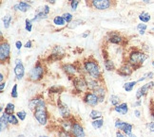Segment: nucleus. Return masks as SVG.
Wrapping results in <instances>:
<instances>
[{"label":"nucleus","instance_id":"1a4fd4ad","mask_svg":"<svg viewBox=\"0 0 154 137\" xmlns=\"http://www.w3.org/2000/svg\"><path fill=\"white\" fill-rule=\"evenodd\" d=\"M57 106H58L59 112H60V115L63 117V119H68V118L72 117L69 108L65 103H63L60 99L57 100Z\"/></svg>","mask_w":154,"mask_h":137},{"label":"nucleus","instance_id":"e2e57ef3","mask_svg":"<svg viewBox=\"0 0 154 137\" xmlns=\"http://www.w3.org/2000/svg\"><path fill=\"white\" fill-rule=\"evenodd\" d=\"M153 31H154V28H153Z\"/></svg>","mask_w":154,"mask_h":137},{"label":"nucleus","instance_id":"cd10ccee","mask_svg":"<svg viewBox=\"0 0 154 137\" xmlns=\"http://www.w3.org/2000/svg\"><path fill=\"white\" fill-rule=\"evenodd\" d=\"M102 112H99V111H96V110H92L90 114V117L93 120H95V119H99V118H102Z\"/></svg>","mask_w":154,"mask_h":137},{"label":"nucleus","instance_id":"603ef678","mask_svg":"<svg viewBox=\"0 0 154 137\" xmlns=\"http://www.w3.org/2000/svg\"><path fill=\"white\" fill-rule=\"evenodd\" d=\"M134 115H135L136 117H140V115H140V112H139L138 110H135V111H134Z\"/></svg>","mask_w":154,"mask_h":137},{"label":"nucleus","instance_id":"a18cd8bd","mask_svg":"<svg viewBox=\"0 0 154 137\" xmlns=\"http://www.w3.org/2000/svg\"><path fill=\"white\" fill-rule=\"evenodd\" d=\"M116 137H128V135L123 133V132H121V130H118L116 133Z\"/></svg>","mask_w":154,"mask_h":137},{"label":"nucleus","instance_id":"7ed1b4c3","mask_svg":"<svg viewBox=\"0 0 154 137\" xmlns=\"http://www.w3.org/2000/svg\"><path fill=\"white\" fill-rule=\"evenodd\" d=\"M45 75V67L39 62L35 64V66L29 71V80L32 82H36L41 80Z\"/></svg>","mask_w":154,"mask_h":137},{"label":"nucleus","instance_id":"bb28decb","mask_svg":"<svg viewBox=\"0 0 154 137\" xmlns=\"http://www.w3.org/2000/svg\"><path fill=\"white\" fill-rule=\"evenodd\" d=\"M136 83H137V81H129V82L125 83V84H124V89H125V91L126 92H131Z\"/></svg>","mask_w":154,"mask_h":137},{"label":"nucleus","instance_id":"2f4dec72","mask_svg":"<svg viewBox=\"0 0 154 137\" xmlns=\"http://www.w3.org/2000/svg\"><path fill=\"white\" fill-rule=\"evenodd\" d=\"M139 18H140L141 21L146 23V22H149L150 20V15L149 13H142L140 14V16H139Z\"/></svg>","mask_w":154,"mask_h":137},{"label":"nucleus","instance_id":"5fc2aeb1","mask_svg":"<svg viewBox=\"0 0 154 137\" xmlns=\"http://www.w3.org/2000/svg\"><path fill=\"white\" fill-rule=\"evenodd\" d=\"M150 115H151V117L153 118V120H154V109L150 110Z\"/></svg>","mask_w":154,"mask_h":137},{"label":"nucleus","instance_id":"dca6fc26","mask_svg":"<svg viewBox=\"0 0 154 137\" xmlns=\"http://www.w3.org/2000/svg\"><path fill=\"white\" fill-rule=\"evenodd\" d=\"M62 68H63L64 72L66 73L69 77L74 76L76 74V72H77V68L74 66L73 64H64L62 66ZM72 78H73V77H72Z\"/></svg>","mask_w":154,"mask_h":137},{"label":"nucleus","instance_id":"c756f323","mask_svg":"<svg viewBox=\"0 0 154 137\" xmlns=\"http://www.w3.org/2000/svg\"><path fill=\"white\" fill-rule=\"evenodd\" d=\"M105 67H106V69L108 70V71H113V70H115L114 63H112L111 61H109V60H106V61L105 62Z\"/></svg>","mask_w":154,"mask_h":137},{"label":"nucleus","instance_id":"423d86ee","mask_svg":"<svg viewBox=\"0 0 154 137\" xmlns=\"http://www.w3.org/2000/svg\"><path fill=\"white\" fill-rule=\"evenodd\" d=\"M83 100H84V102L87 105L91 106V107H95L100 103L99 102V98L96 96V94L94 92H86L84 94Z\"/></svg>","mask_w":154,"mask_h":137},{"label":"nucleus","instance_id":"052dcab7","mask_svg":"<svg viewBox=\"0 0 154 137\" xmlns=\"http://www.w3.org/2000/svg\"><path fill=\"white\" fill-rule=\"evenodd\" d=\"M16 137H26V136L24 134H19V135H17Z\"/></svg>","mask_w":154,"mask_h":137},{"label":"nucleus","instance_id":"393cba45","mask_svg":"<svg viewBox=\"0 0 154 137\" xmlns=\"http://www.w3.org/2000/svg\"><path fill=\"white\" fill-rule=\"evenodd\" d=\"M8 121L10 125H13V126H16L18 125V117L14 115H8Z\"/></svg>","mask_w":154,"mask_h":137},{"label":"nucleus","instance_id":"864d4df0","mask_svg":"<svg viewBox=\"0 0 154 137\" xmlns=\"http://www.w3.org/2000/svg\"><path fill=\"white\" fill-rule=\"evenodd\" d=\"M141 105V101L138 99V101H137V102H135L134 104H133V106H140Z\"/></svg>","mask_w":154,"mask_h":137},{"label":"nucleus","instance_id":"4c0bfd02","mask_svg":"<svg viewBox=\"0 0 154 137\" xmlns=\"http://www.w3.org/2000/svg\"><path fill=\"white\" fill-rule=\"evenodd\" d=\"M11 96L13 97L14 98H16L17 97H18V94H17V84H14L13 89H11Z\"/></svg>","mask_w":154,"mask_h":137},{"label":"nucleus","instance_id":"f257e3e1","mask_svg":"<svg viewBox=\"0 0 154 137\" xmlns=\"http://www.w3.org/2000/svg\"><path fill=\"white\" fill-rule=\"evenodd\" d=\"M33 116L37 120V122L40 125H42V126H45V125H47V123H48L49 114H48V111H47L46 102L42 98H40L38 104L33 110Z\"/></svg>","mask_w":154,"mask_h":137},{"label":"nucleus","instance_id":"9d476101","mask_svg":"<svg viewBox=\"0 0 154 137\" xmlns=\"http://www.w3.org/2000/svg\"><path fill=\"white\" fill-rule=\"evenodd\" d=\"M70 133L72 134L73 137H86L84 128H83V126L78 121H73L72 133Z\"/></svg>","mask_w":154,"mask_h":137},{"label":"nucleus","instance_id":"09e8293b","mask_svg":"<svg viewBox=\"0 0 154 137\" xmlns=\"http://www.w3.org/2000/svg\"><path fill=\"white\" fill-rule=\"evenodd\" d=\"M145 77H146V78H147V79H152L153 78V73L149 72V73H147Z\"/></svg>","mask_w":154,"mask_h":137},{"label":"nucleus","instance_id":"c85d7f7f","mask_svg":"<svg viewBox=\"0 0 154 137\" xmlns=\"http://www.w3.org/2000/svg\"><path fill=\"white\" fill-rule=\"evenodd\" d=\"M126 124H127V122H124V121L120 120V119H117L115 121V128L121 130V132H123L124 128L126 127Z\"/></svg>","mask_w":154,"mask_h":137},{"label":"nucleus","instance_id":"7c9ffc66","mask_svg":"<svg viewBox=\"0 0 154 137\" xmlns=\"http://www.w3.org/2000/svg\"><path fill=\"white\" fill-rule=\"evenodd\" d=\"M132 129H133L132 125L129 124V123H127L126 124V127L124 128V130H123V133H125L126 135H128L130 133H132Z\"/></svg>","mask_w":154,"mask_h":137},{"label":"nucleus","instance_id":"2eb2a0df","mask_svg":"<svg viewBox=\"0 0 154 137\" xmlns=\"http://www.w3.org/2000/svg\"><path fill=\"white\" fill-rule=\"evenodd\" d=\"M132 68L129 66V65L128 64H125V65H123V66H121L119 69L117 70V73L119 74L120 76L122 77H128L132 74Z\"/></svg>","mask_w":154,"mask_h":137},{"label":"nucleus","instance_id":"c9c22d12","mask_svg":"<svg viewBox=\"0 0 154 137\" xmlns=\"http://www.w3.org/2000/svg\"><path fill=\"white\" fill-rule=\"evenodd\" d=\"M53 22H54L55 25H64L65 24V20L61 16H56L55 18L53 19Z\"/></svg>","mask_w":154,"mask_h":137},{"label":"nucleus","instance_id":"ea45409f","mask_svg":"<svg viewBox=\"0 0 154 137\" xmlns=\"http://www.w3.org/2000/svg\"><path fill=\"white\" fill-rule=\"evenodd\" d=\"M63 18H64V20L66 21L67 23H69L70 21H72V15L70 14V13H64L63 14Z\"/></svg>","mask_w":154,"mask_h":137},{"label":"nucleus","instance_id":"79ce46f5","mask_svg":"<svg viewBox=\"0 0 154 137\" xmlns=\"http://www.w3.org/2000/svg\"><path fill=\"white\" fill-rule=\"evenodd\" d=\"M32 21L29 19H26V29L28 31H32Z\"/></svg>","mask_w":154,"mask_h":137},{"label":"nucleus","instance_id":"4d7b16f0","mask_svg":"<svg viewBox=\"0 0 154 137\" xmlns=\"http://www.w3.org/2000/svg\"><path fill=\"white\" fill-rule=\"evenodd\" d=\"M3 109H4V106H3V104H1V106H0V111H1V114H3Z\"/></svg>","mask_w":154,"mask_h":137},{"label":"nucleus","instance_id":"e433bc0d","mask_svg":"<svg viewBox=\"0 0 154 137\" xmlns=\"http://www.w3.org/2000/svg\"><path fill=\"white\" fill-rule=\"evenodd\" d=\"M11 15H6L4 17V27L6 28H8L10 24H11Z\"/></svg>","mask_w":154,"mask_h":137},{"label":"nucleus","instance_id":"6e6d98bb","mask_svg":"<svg viewBox=\"0 0 154 137\" xmlns=\"http://www.w3.org/2000/svg\"><path fill=\"white\" fill-rule=\"evenodd\" d=\"M3 80H4V75L1 73V74H0V81L3 82Z\"/></svg>","mask_w":154,"mask_h":137},{"label":"nucleus","instance_id":"9b49d317","mask_svg":"<svg viewBox=\"0 0 154 137\" xmlns=\"http://www.w3.org/2000/svg\"><path fill=\"white\" fill-rule=\"evenodd\" d=\"M153 86H154V82L150 81L149 83H146V84L143 85L142 87H140L137 90V92H136V98L140 99L142 97L146 96V95L147 94V92H149Z\"/></svg>","mask_w":154,"mask_h":137},{"label":"nucleus","instance_id":"58836bf2","mask_svg":"<svg viewBox=\"0 0 154 137\" xmlns=\"http://www.w3.org/2000/svg\"><path fill=\"white\" fill-rule=\"evenodd\" d=\"M82 23H83V21H81V20H75V21H73V22L70 23V25H69L68 27H69V28H76L77 26H79L80 24H82Z\"/></svg>","mask_w":154,"mask_h":137},{"label":"nucleus","instance_id":"13d9d810","mask_svg":"<svg viewBox=\"0 0 154 137\" xmlns=\"http://www.w3.org/2000/svg\"><path fill=\"white\" fill-rule=\"evenodd\" d=\"M128 137H137V136L134 135L133 133H130V134H128Z\"/></svg>","mask_w":154,"mask_h":137},{"label":"nucleus","instance_id":"37998d69","mask_svg":"<svg viewBox=\"0 0 154 137\" xmlns=\"http://www.w3.org/2000/svg\"><path fill=\"white\" fill-rule=\"evenodd\" d=\"M79 1L80 0H72V10H76V8H77V5L79 4Z\"/></svg>","mask_w":154,"mask_h":137},{"label":"nucleus","instance_id":"b1692460","mask_svg":"<svg viewBox=\"0 0 154 137\" xmlns=\"http://www.w3.org/2000/svg\"><path fill=\"white\" fill-rule=\"evenodd\" d=\"M40 98H41V97H36V98H33L32 99L29 100V109H31L32 111H33L35 109V107H36V105L38 104Z\"/></svg>","mask_w":154,"mask_h":137},{"label":"nucleus","instance_id":"f3484780","mask_svg":"<svg viewBox=\"0 0 154 137\" xmlns=\"http://www.w3.org/2000/svg\"><path fill=\"white\" fill-rule=\"evenodd\" d=\"M96 94V96L99 98V102L102 103L105 101V98H106V88L103 85H100L99 88H97L95 91H93Z\"/></svg>","mask_w":154,"mask_h":137},{"label":"nucleus","instance_id":"680f3d73","mask_svg":"<svg viewBox=\"0 0 154 137\" xmlns=\"http://www.w3.org/2000/svg\"><path fill=\"white\" fill-rule=\"evenodd\" d=\"M40 137H49V136H46V135H41Z\"/></svg>","mask_w":154,"mask_h":137},{"label":"nucleus","instance_id":"8fccbe9b","mask_svg":"<svg viewBox=\"0 0 154 137\" xmlns=\"http://www.w3.org/2000/svg\"><path fill=\"white\" fill-rule=\"evenodd\" d=\"M25 47H27V48H31V47H32V42L31 41H28L27 44L25 45Z\"/></svg>","mask_w":154,"mask_h":137},{"label":"nucleus","instance_id":"6e6552de","mask_svg":"<svg viewBox=\"0 0 154 137\" xmlns=\"http://www.w3.org/2000/svg\"><path fill=\"white\" fill-rule=\"evenodd\" d=\"M10 45L7 42H2L1 45H0V61L2 63L7 62L10 57Z\"/></svg>","mask_w":154,"mask_h":137},{"label":"nucleus","instance_id":"a211bd4d","mask_svg":"<svg viewBox=\"0 0 154 137\" xmlns=\"http://www.w3.org/2000/svg\"><path fill=\"white\" fill-rule=\"evenodd\" d=\"M9 126V121H8V115L6 112L1 114V117H0V130L4 132L8 129Z\"/></svg>","mask_w":154,"mask_h":137},{"label":"nucleus","instance_id":"bf43d9fd","mask_svg":"<svg viewBox=\"0 0 154 137\" xmlns=\"http://www.w3.org/2000/svg\"><path fill=\"white\" fill-rule=\"evenodd\" d=\"M48 1H49L50 3H51V4H54L56 0H48Z\"/></svg>","mask_w":154,"mask_h":137},{"label":"nucleus","instance_id":"f704fd0d","mask_svg":"<svg viewBox=\"0 0 154 137\" xmlns=\"http://www.w3.org/2000/svg\"><path fill=\"white\" fill-rule=\"evenodd\" d=\"M16 116L18 117V119L20 121H24L26 119V116H27V112L25 111H20L16 114Z\"/></svg>","mask_w":154,"mask_h":137},{"label":"nucleus","instance_id":"20e7f679","mask_svg":"<svg viewBox=\"0 0 154 137\" xmlns=\"http://www.w3.org/2000/svg\"><path fill=\"white\" fill-rule=\"evenodd\" d=\"M146 59V56L144 54L143 52L135 50L132 51L129 55V63H131L132 68H134V70H136L137 68H139L142 63H143Z\"/></svg>","mask_w":154,"mask_h":137},{"label":"nucleus","instance_id":"f03ea898","mask_svg":"<svg viewBox=\"0 0 154 137\" xmlns=\"http://www.w3.org/2000/svg\"><path fill=\"white\" fill-rule=\"evenodd\" d=\"M84 68L85 71L90 75L91 78L94 80H101V71H100V67L98 63L95 61H91V60H87L84 62Z\"/></svg>","mask_w":154,"mask_h":137},{"label":"nucleus","instance_id":"ddd939ff","mask_svg":"<svg viewBox=\"0 0 154 137\" xmlns=\"http://www.w3.org/2000/svg\"><path fill=\"white\" fill-rule=\"evenodd\" d=\"M73 119L72 117L68 118V119H63L61 121V130H66L68 133H72V125H73Z\"/></svg>","mask_w":154,"mask_h":137},{"label":"nucleus","instance_id":"39448f33","mask_svg":"<svg viewBox=\"0 0 154 137\" xmlns=\"http://www.w3.org/2000/svg\"><path fill=\"white\" fill-rule=\"evenodd\" d=\"M72 83H73V87L76 93L78 94H83L86 93L88 89V84H87V79L84 76H77L73 77L72 79Z\"/></svg>","mask_w":154,"mask_h":137},{"label":"nucleus","instance_id":"6ab92c4d","mask_svg":"<svg viewBox=\"0 0 154 137\" xmlns=\"http://www.w3.org/2000/svg\"><path fill=\"white\" fill-rule=\"evenodd\" d=\"M114 111L120 115H127L128 112V106L127 103H121L117 106H114Z\"/></svg>","mask_w":154,"mask_h":137},{"label":"nucleus","instance_id":"5701e85b","mask_svg":"<svg viewBox=\"0 0 154 137\" xmlns=\"http://www.w3.org/2000/svg\"><path fill=\"white\" fill-rule=\"evenodd\" d=\"M14 103H8L5 107V111L4 112H6L7 115H14Z\"/></svg>","mask_w":154,"mask_h":137},{"label":"nucleus","instance_id":"473e14b6","mask_svg":"<svg viewBox=\"0 0 154 137\" xmlns=\"http://www.w3.org/2000/svg\"><path fill=\"white\" fill-rule=\"evenodd\" d=\"M58 137H73V136L70 133H68V132H66V130L60 129L58 132Z\"/></svg>","mask_w":154,"mask_h":137},{"label":"nucleus","instance_id":"3c124183","mask_svg":"<svg viewBox=\"0 0 154 137\" xmlns=\"http://www.w3.org/2000/svg\"><path fill=\"white\" fill-rule=\"evenodd\" d=\"M44 13H45L46 14H48V13H50V9H49L48 6H45V7H44Z\"/></svg>","mask_w":154,"mask_h":137},{"label":"nucleus","instance_id":"4be33fe9","mask_svg":"<svg viewBox=\"0 0 154 137\" xmlns=\"http://www.w3.org/2000/svg\"><path fill=\"white\" fill-rule=\"evenodd\" d=\"M91 125H92V127L95 129V130L101 129L103 127V125H104V119L103 118L95 119V120H93L91 122Z\"/></svg>","mask_w":154,"mask_h":137},{"label":"nucleus","instance_id":"c03bdc74","mask_svg":"<svg viewBox=\"0 0 154 137\" xmlns=\"http://www.w3.org/2000/svg\"><path fill=\"white\" fill-rule=\"evenodd\" d=\"M147 128H149L151 133H154V122H150L147 124Z\"/></svg>","mask_w":154,"mask_h":137},{"label":"nucleus","instance_id":"aec40b11","mask_svg":"<svg viewBox=\"0 0 154 137\" xmlns=\"http://www.w3.org/2000/svg\"><path fill=\"white\" fill-rule=\"evenodd\" d=\"M64 90H65V88L63 86H60V85H52L49 89V91H50L51 94H57V95L63 93Z\"/></svg>","mask_w":154,"mask_h":137},{"label":"nucleus","instance_id":"412c9836","mask_svg":"<svg viewBox=\"0 0 154 137\" xmlns=\"http://www.w3.org/2000/svg\"><path fill=\"white\" fill-rule=\"evenodd\" d=\"M14 8V10H19L23 11V13H25V11H27L31 7H29V4H27L25 2H20L18 5H15Z\"/></svg>","mask_w":154,"mask_h":137},{"label":"nucleus","instance_id":"a878e982","mask_svg":"<svg viewBox=\"0 0 154 137\" xmlns=\"http://www.w3.org/2000/svg\"><path fill=\"white\" fill-rule=\"evenodd\" d=\"M120 98L116 96V95H111V96L109 97V102L112 106H117L119 105L120 103Z\"/></svg>","mask_w":154,"mask_h":137},{"label":"nucleus","instance_id":"49530a36","mask_svg":"<svg viewBox=\"0 0 154 137\" xmlns=\"http://www.w3.org/2000/svg\"><path fill=\"white\" fill-rule=\"evenodd\" d=\"M5 88H6V82H1V83H0V91H1V93H3Z\"/></svg>","mask_w":154,"mask_h":137},{"label":"nucleus","instance_id":"72a5a7b5","mask_svg":"<svg viewBox=\"0 0 154 137\" xmlns=\"http://www.w3.org/2000/svg\"><path fill=\"white\" fill-rule=\"evenodd\" d=\"M109 41L112 44H120L122 41V38L120 36H118V35H113V36L110 37Z\"/></svg>","mask_w":154,"mask_h":137},{"label":"nucleus","instance_id":"de8ad7c7","mask_svg":"<svg viewBox=\"0 0 154 137\" xmlns=\"http://www.w3.org/2000/svg\"><path fill=\"white\" fill-rule=\"evenodd\" d=\"M15 45H16V48L17 49H20L21 47H22V43H21L20 41H17L16 43H15Z\"/></svg>","mask_w":154,"mask_h":137},{"label":"nucleus","instance_id":"f8f14e48","mask_svg":"<svg viewBox=\"0 0 154 137\" xmlns=\"http://www.w3.org/2000/svg\"><path fill=\"white\" fill-rule=\"evenodd\" d=\"M15 67H14V74L16 77V80H22L23 77L25 75V68L23 66L20 60H16L15 61Z\"/></svg>","mask_w":154,"mask_h":137},{"label":"nucleus","instance_id":"0eeeda50","mask_svg":"<svg viewBox=\"0 0 154 137\" xmlns=\"http://www.w3.org/2000/svg\"><path fill=\"white\" fill-rule=\"evenodd\" d=\"M91 7L97 10H108L112 7L111 0H91Z\"/></svg>","mask_w":154,"mask_h":137},{"label":"nucleus","instance_id":"4468645a","mask_svg":"<svg viewBox=\"0 0 154 137\" xmlns=\"http://www.w3.org/2000/svg\"><path fill=\"white\" fill-rule=\"evenodd\" d=\"M87 84H88V89L91 92L95 91L97 88L100 87V85H102V84H100L99 80H94V79L91 78V77L88 79H87Z\"/></svg>","mask_w":154,"mask_h":137},{"label":"nucleus","instance_id":"a19ab883","mask_svg":"<svg viewBox=\"0 0 154 137\" xmlns=\"http://www.w3.org/2000/svg\"><path fill=\"white\" fill-rule=\"evenodd\" d=\"M137 28L139 29V31L141 34H144L145 33V31H146V26L145 25V24H140V25H138Z\"/></svg>","mask_w":154,"mask_h":137}]
</instances>
